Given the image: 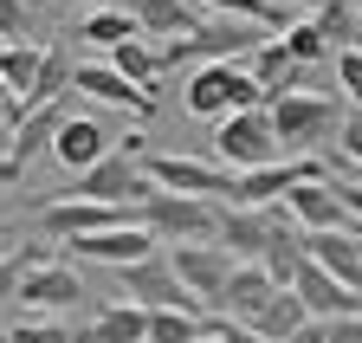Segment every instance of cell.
<instances>
[{
	"instance_id": "1",
	"label": "cell",
	"mask_w": 362,
	"mask_h": 343,
	"mask_svg": "<svg viewBox=\"0 0 362 343\" xmlns=\"http://www.w3.org/2000/svg\"><path fill=\"white\" fill-rule=\"evenodd\" d=\"M265 110H272V130H279L285 162H298V156H324V143L343 130L337 98H317V91H285V98H272Z\"/></svg>"
},
{
	"instance_id": "2",
	"label": "cell",
	"mask_w": 362,
	"mask_h": 343,
	"mask_svg": "<svg viewBox=\"0 0 362 343\" xmlns=\"http://www.w3.org/2000/svg\"><path fill=\"white\" fill-rule=\"evenodd\" d=\"M188 117H207V123H226V117H240V110H265L272 98L259 91V78L252 65H233V59H214L188 78Z\"/></svg>"
},
{
	"instance_id": "3",
	"label": "cell",
	"mask_w": 362,
	"mask_h": 343,
	"mask_svg": "<svg viewBox=\"0 0 362 343\" xmlns=\"http://www.w3.org/2000/svg\"><path fill=\"white\" fill-rule=\"evenodd\" d=\"M162 188L149 182V168L143 156H129V149H110L90 175L71 182V201H98V207H149Z\"/></svg>"
},
{
	"instance_id": "4",
	"label": "cell",
	"mask_w": 362,
	"mask_h": 343,
	"mask_svg": "<svg viewBox=\"0 0 362 343\" xmlns=\"http://www.w3.org/2000/svg\"><path fill=\"white\" fill-rule=\"evenodd\" d=\"M162 246H214L220 240V207L214 201H194V194H156L149 207H136Z\"/></svg>"
},
{
	"instance_id": "5",
	"label": "cell",
	"mask_w": 362,
	"mask_h": 343,
	"mask_svg": "<svg viewBox=\"0 0 362 343\" xmlns=\"http://www.w3.org/2000/svg\"><path fill=\"white\" fill-rule=\"evenodd\" d=\"M214 156H220V168H233V175H252V168L285 162L279 130H272V110H240V117H226L220 130H214Z\"/></svg>"
},
{
	"instance_id": "6",
	"label": "cell",
	"mask_w": 362,
	"mask_h": 343,
	"mask_svg": "<svg viewBox=\"0 0 362 343\" xmlns=\"http://www.w3.org/2000/svg\"><path fill=\"white\" fill-rule=\"evenodd\" d=\"M117 291L129 298V305H143V311H207L201 298L181 285V272H175L168 252H156V260H143V266H123L117 272Z\"/></svg>"
},
{
	"instance_id": "7",
	"label": "cell",
	"mask_w": 362,
	"mask_h": 343,
	"mask_svg": "<svg viewBox=\"0 0 362 343\" xmlns=\"http://www.w3.org/2000/svg\"><path fill=\"white\" fill-rule=\"evenodd\" d=\"M143 168H149V182H156L162 194H194V201L226 194V207H233V194H240V175H233V168H220V162H194V156H143Z\"/></svg>"
},
{
	"instance_id": "8",
	"label": "cell",
	"mask_w": 362,
	"mask_h": 343,
	"mask_svg": "<svg viewBox=\"0 0 362 343\" xmlns=\"http://www.w3.org/2000/svg\"><path fill=\"white\" fill-rule=\"evenodd\" d=\"M285 227H291V214L279 201H272V207H220V240L214 246H226L240 266H259Z\"/></svg>"
},
{
	"instance_id": "9",
	"label": "cell",
	"mask_w": 362,
	"mask_h": 343,
	"mask_svg": "<svg viewBox=\"0 0 362 343\" xmlns=\"http://www.w3.org/2000/svg\"><path fill=\"white\" fill-rule=\"evenodd\" d=\"M279 207L291 214L304 233H362V221L349 214V201H343L337 182H304V188H291Z\"/></svg>"
},
{
	"instance_id": "10",
	"label": "cell",
	"mask_w": 362,
	"mask_h": 343,
	"mask_svg": "<svg viewBox=\"0 0 362 343\" xmlns=\"http://www.w3.org/2000/svg\"><path fill=\"white\" fill-rule=\"evenodd\" d=\"M168 260H175V272H181V285H188L201 305L214 311L220 298H226V285H233V272H240V260L226 246H162Z\"/></svg>"
},
{
	"instance_id": "11",
	"label": "cell",
	"mask_w": 362,
	"mask_h": 343,
	"mask_svg": "<svg viewBox=\"0 0 362 343\" xmlns=\"http://www.w3.org/2000/svg\"><path fill=\"white\" fill-rule=\"evenodd\" d=\"M71 246V260H90V266H143L162 252V240L149 227H104V233H84V240H65Z\"/></svg>"
},
{
	"instance_id": "12",
	"label": "cell",
	"mask_w": 362,
	"mask_h": 343,
	"mask_svg": "<svg viewBox=\"0 0 362 343\" xmlns=\"http://www.w3.org/2000/svg\"><path fill=\"white\" fill-rule=\"evenodd\" d=\"M39 227L52 240H84V233H104V227H143L136 207H98V201H45L39 207Z\"/></svg>"
},
{
	"instance_id": "13",
	"label": "cell",
	"mask_w": 362,
	"mask_h": 343,
	"mask_svg": "<svg viewBox=\"0 0 362 343\" xmlns=\"http://www.w3.org/2000/svg\"><path fill=\"white\" fill-rule=\"evenodd\" d=\"M298 298H304V311L317 318V324H337V318H362V291L356 285H343V279H330L317 260H304V272H298V285H291Z\"/></svg>"
},
{
	"instance_id": "14",
	"label": "cell",
	"mask_w": 362,
	"mask_h": 343,
	"mask_svg": "<svg viewBox=\"0 0 362 343\" xmlns=\"http://www.w3.org/2000/svg\"><path fill=\"white\" fill-rule=\"evenodd\" d=\"M78 298H84V285H78L71 260H59V252H52L45 266H33L26 285H20V305H33V311H45V318H52V311H71Z\"/></svg>"
},
{
	"instance_id": "15",
	"label": "cell",
	"mask_w": 362,
	"mask_h": 343,
	"mask_svg": "<svg viewBox=\"0 0 362 343\" xmlns=\"http://www.w3.org/2000/svg\"><path fill=\"white\" fill-rule=\"evenodd\" d=\"M78 110H71V98H59V104H45V110H26L20 117V136H13V168H7V182L20 175V168L33 162V156H52L59 149V130L71 123Z\"/></svg>"
},
{
	"instance_id": "16",
	"label": "cell",
	"mask_w": 362,
	"mask_h": 343,
	"mask_svg": "<svg viewBox=\"0 0 362 343\" xmlns=\"http://www.w3.org/2000/svg\"><path fill=\"white\" fill-rule=\"evenodd\" d=\"M71 91H84V98H98V104H123V110H136V117H149L156 110V91H143V84H129L110 59L104 65H78V78H71Z\"/></svg>"
},
{
	"instance_id": "17",
	"label": "cell",
	"mask_w": 362,
	"mask_h": 343,
	"mask_svg": "<svg viewBox=\"0 0 362 343\" xmlns=\"http://www.w3.org/2000/svg\"><path fill=\"white\" fill-rule=\"evenodd\" d=\"M104 156H110V136H104V123H98V117H71L65 130H59V149H52V162L71 168V182L90 175Z\"/></svg>"
},
{
	"instance_id": "18",
	"label": "cell",
	"mask_w": 362,
	"mask_h": 343,
	"mask_svg": "<svg viewBox=\"0 0 362 343\" xmlns=\"http://www.w3.org/2000/svg\"><path fill=\"white\" fill-rule=\"evenodd\" d=\"M136 26H143V39L168 46V39H194L207 20L194 13V0H136Z\"/></svg>"
},
{
	"instance_id": "19",
	"label": "cell",
	"mask_w": 362,
	"mask_h": 343,
	"mask_svg": "<svg viewBox=\"0 0 362 343\" xmlns=\"http://www.w3.org/2000/svg\"><path fill=\"white\" fill-rule=\"evenodd\" d=\"M304 252L330 279H343V285L362 291V233H304Z\"/></svg>"
},
{
	"instance_id": "20",
	"label": "cell",
	"mask_w": 362,
	"mask_h": 343,
	"mask_svg": "<svg viewBox=\"0 0 362 343\" xmlns=\"http://www.w3.org/2000/svg\"><path fill=\"white\" fill-rule=\"evenodd\" d=\"M272 298H279L272 272H265V266H240V272H233V285H226V298H220L214 311H226L233 324H252V318H259V311L272 305Z\"/></svg>"
},
{
	"instance_id": "21",
	"label": "cell",
	"mask_w": 362,
	"mask_h": 343,
	"mask_svg": "<svg viewBox=\"0 0 362 343\" xmlns=\"http://www.w3.org/2000/svg\"><path fill=\"white\" fill-rule=\"evenodd\" d=\"M252 78H259L265 98H285V91H298V84H304V65L291 59L285 39H265V46L252 52Z\"/></svg>"
},
{
	"instance_id": "22",
	"label": "cell",
	"mask_w": 362,
	"mask_h": 343,
	"mask_svg": "<svg viewBox=\"0 0 362 343\" xmlns=\"http://www.w3.org/2000/svg\"><path fill=\"white\" fill-rule=\"evenodd\" d=\"M84 343H149V311L117 298L110 311H98V324L84 330Z\"/></svg>"
},
{
	"instance_id": "23",
	"label": "cell",
	"mask_w": 362,
	"mask_h": 343,
	"mask_svg": "<svg viewBox=\"0 0 362 343\" xmlns=\"http://www.w3.org/2000/svg\"><path fill=\"white\" fill-rule=\"evenodd\" d=\"M304 324H310L304 298H298V291H279V298H272V305H265V311H259V318H252L246 330H259L265 343H291V337H298Z\"/></svg>"
},
{
	"instance_id": "24",
	"label": "cell",
	"mask_w": 362,
	"mask_h": 343,
	"mask_svg": "<svg viewBox=\"0 0 362 343\" xmlns=\"http://www.w3.org/2000/svg\"><path fill=\"white\" fill-rule=\"evenodd\" d=\"M39 59H45V46H0V84L20 98V117H26L33 84H39Z\"/></svg>"
},
{
	"instance_id": "25",
	"label": "cell",
	"mask_w": 362,
	"mask_h": 343,
	"mask_svg": "<svg viewBox=\"0 0 362 343\" xmlns=\"http://www.w3.org/2000/svg\"><path fill=\"white\" fill-rule=\"evenodd\" d=\"M110 65L129 78V84H143V91H156V78H162V46H149V39H123V46L110 52Z\"/></svg>"
},
{
	"instance_id": "26",
	"label": "cell",
	"mask_w": 362,
	"mask_h": 343,
	"mask_svg": "<svg viewBox=\"0 0 362 343\" xmlns=\"http://www.w3.org/2000/svg\"><path fill=\"white\" fill-rule=\"evenodd\" d=\"M310 20H317V33L330 39V52L362 46V13H356V0H330V7H317Z\"/></svg>"
},
{
	"instance_id": "27",
	"label": "cell",
	"mask_w": 362,
	"mask_h": 343,
	"mask_svg": "<svg viewBox=\"0 0 362 343\" xmlns=\"http://www.w3.org/2000/svg\"><path fill=\"white\" fill-rule=\"evenodd\" d=\"M78 39H90V46H104V52H117L123 39H143V26H136V13H110V7H98V13H84Z\"/></svg>"
},
{
	"instance_id": "28",
	"label": "cell",
	"mask_w": 362,
	"mask_h": 343,
	"mask_svg": "<svg viewBox=\"0 0 362 343\" xmlns=\"http://www.w3.org/2000/svg\"><path fill=\"white\" fill-rule=\"evenodd\" d=\"M214 330V318L201 311H149V343H201Z\"/></svg>"
},
{
	"instance_id": "29",
	"label": "cell",
	"mask_w": 362,
	"mask_h": 343,
	"mask_svg": "<svg viewBox=\"0 0 362 343\" xmlns=\"http://www.w3.org/2000/svg\"><path fill=\"white\" fill-rule=\"evenodd\" d=\"M279 39L291 46V59H298L304 71H310V65H324V59H337V52H330V39L317 33V20H291V26L279 33Z\"/></svg>"
},
{
	"instance_id": "30",
	"label": "cell",
	"mask_w": 362,
	"mask_h": 343,
	"mask_svg": "<svg viewBox=\"0 0 362 343\" xmlns=\"http://www.w3.org/2000/svg\"><path fill=\"white\" fill-rule=\"evenodd\" d=\"M45 260H52V246H33V252H0V305H7V298H20L26 272H33V266H45Z\"/></svg>"
},
{
	"instance_id": "31",
	"label": "cell",
	"mask_w": 362,
	"mask_h": 343,
	"mask_svg": "<svg viewBox=\"0 0 362 343\" xmlns=\"http://www.w3.org/2000/svg\"><path fill=\"white\" fill-rule=\"evenodd\" d=\"M201 7H214V13H226V20H246V26H279L285 33V13L272 7V0H201Z\"/></svg>"
},
{
	"instance_id": "32",
	"label": "cell",
	"mask_w": 362,
	"mask_h": 343,
	"mask_svg": "<svg viewBox=\"0 0 362 343\" xmlns=\"http://www.w3.org/2000/svg\"><path fill=\"white\" fill-rule=\"evenodd\" d=\"M330 71H337V84H343V98L362 110V46H349V52H337L330 59Z\"/></svg>"
},
{
	"instance_id": "33",
	"label": "cell",
	"mask_w": 362,
	"mask_h": 343,
	"mask_svg": "<svg viewBox=\"0 0 362 343\" xmlns=\"http://www.w3.org/2000/svg\"><path fill=\"white\" fill-rule=\"evenodd\" d=\"M13 343H71V330L59 318H20L13 324Z\"/></svg>"
},
{
	"instance_id": "34",
	"label": "cell",
	"mask_w": 362,
	"mask_h": 343,
	"mask_svg": "<svg viewBox=\"0 0 362 343\" xmlns=\"http://www.w3.org/2000/svg\"><path fill=\"white\" fill-rule=\"evenodd\" d=\"M337 143H343L349 168H362V110H343V130H337Z\"/></svg>"
},
{
	"instance_id": "35",
	"label": "cell",
	"mask_w": 362,
	"mask_h": 343,
	"mask_svg": "<svg viewBox=\"0 0 362 343\" xmlns=\"http://www.w3.org/2000/svg\"><path fill=\"white\" fill-rule=\"evenodd\" d=\"M13 39H26V7L20 0H0V46H13Z\"/></svg>"
},
{
	"instance_id": "36",
	"label": "cell",
	"mask_w": 362,
	"mask_h": 343,
	"mask_svg": "<svg viewBox=\"0 0 362 343\" xmlns=\"http://www.w3.org/2000/svg\"><path fill=\"white\" fill-rule=\"evenodd\" d=\"M214 337H220V343H265L259 330H246V324H233V318H220V324H214Z\"/></svg>"
},
{
	"instance_id": "37",
	"label": "cell",
	"mask_w": 362,
	"mask_h": 343,
	"mask_svg": "<svg viewBox=\"0 0 362 343\" xmlns=\"http://www.w3.org/2000/svg\"><path fill=\"white\" fill-rule=\"evenodd\" d=\"M330 337L324 343H362V318H337V324H324Z\"/></svg>"
},
{
	"instance_id": "38",
	"label": "cell",
	"mask_w": 362,
	"mask_h": 343,
	"mask_svg": "<svg viewBox=\"0 0 362 343\" xmlns=\"http://www.w3.org/2000/svg\"><path fill=\"white\" fill-rule=\"evenodd\" d=\"M13 136H20V123L0 110V168H13Z\"/></svg>"
},
{
	"instance_id": "39",
	"label": "cell",
	"mask_w": 362,
	"mask_h": 343,
	"mask_svg": "<svg viewBox=\"0 0 362 343\" xmlns=\"http://www.w3.org/2000/svg\"><path fill=\"white\" fill-rule=\"evenodd\" d=\"M324 337H330V330H324V324H317V318H310V324H304V330H298L291 343H324Z\"/></svg>"
},
{
	"instance_id": "40",
	"label": "cell",
	"mask_w": 362,
	"mask_h": 343,
	"mask_svg": "<svg viewBox=\"0 0 362 343\" xmlns=\"http://www.w3.org/2000/svg\"><path fill=\"white\" fill-rule=\"evenodd\" d=\"M304 7H310V13H317V7H330V0H304Z\"/></svg>"
},
{
	"instance_id": "41",
	"label": "cell",
	"mask_w": 362,
	"mask_h": 343,
	"mask_svg": "<svg viewBox=\"0 0 362 343\" xmlns=\"http://www.w3.org/2000/svg\"><path fill=\"white\" fill-rule=\"evenodd\" d=\"M201 343H220V337H214V330H207V337H201Z\"/></svg>"
},
{
	"instance_id": "42",
	"label": "cell",
	"mask_w": 362,
	"mask_h": 343,
	"mask_svg": "<svg viewBox=\"0 0 362 343\" xmlns=\"http://www.w3.org/2000/svg\"><path fill=\"white\" fill-rule=\"evenodd\" d=\"M0 182H7V168H0Z\"/></svg>"
},
{
	"instance_id": "43",
	"label": "cell",
	"mask_w": 362,
	"mask_h": 343,
	"mask_svg": "<svg viewBox=\"0 0 362 343\" xmlns=\"http://www.w3.org/2000/svg\"><path fill=\"white\" fill-rule=\"evenodd\" d=\"M356 13H362V0H356Z\"/></svg>"
}]
</instances>
